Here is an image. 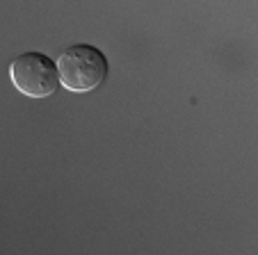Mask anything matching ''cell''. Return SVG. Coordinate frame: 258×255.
Listing matches in <instances>:
<instances>
[{
  "label": "cell",
  "mask_w": 258,
  "mask_h": 255,
  "mask_svg": "<svg viewBox=\"0 0 258 255\" xmlns=\"http://www.w3.org/2000/svg\"><path fill=\"white\" fill-rule=\"evenodd\" d=\"M10 80L16 92H21L23 96L48 98L59 87L57 64L53 57L39 53V50H28L12 59Z\"/></svg>",
  "instance_id": "cell-2"
},
{
  "label": "cell",
  "mask_w": 258,
  "mask_h": 255,
  "mask_svg": "<svg viewBox=\"0 0 258 255\" xmlns=\"http://www.w3.org/2000/svg\"><path fill=\"white\" fill-rule=\"evenodd\" d=\"M59 87L73 94L94 92L110 75V62L105 53L92 44H73L57 57Z\"/></svg>",
  "instance_id": "cell-1"
}]
</instances>
